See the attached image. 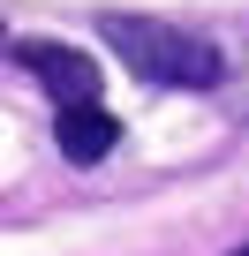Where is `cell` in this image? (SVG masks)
<instances>
[{"mask_svg": "<svg viewBox=\"0 0 249 256\" xmlns=\"http://www.w3.org/2000/svg\"><path fill=\"white\" fill-rule=\"evenodd\" d=\"M98 38L121 53V68H129L136 83H159V90H211L226 76L219 46L196 38V30H174L159 16H106Z\"/></svg>", "mask_w": 249, "mask_h": 256, "instance_id": "obj_1", "label": "cell"}, {"mask_svg": "<svg viewBox=\"0 0 249 256\" xmlns=\"http://www.w3.org/2000/svg\"><path fill=\"white\" fill-rule=\"evenodd\" d=\"M16 60L61 98V113H76V106H98V68H91V53H76V46H53V38H23L16 46Z\"/></svg>", "mask_w": 249, "mask_h": 256, "instance_id": "obj_2", "label": "cell"}, {"mask_svg": "<svg viewBox=\"0 0 249 256\" xmlns=\"http://www.w3.org/2000/svg\"><path fill=\"white\" fill-rule=\"evenodd\" d=\"M234 256H249V248H234Z\"/></svg>", "mask_w": 249, "mask_h": 256, "instance_id": "obj_4", "label": "cell"}, {"mask_svg": "<svg viewBox=\"0 0 249 256\" xmlns=\"http://www.w3.org/2000/svg\"><path fill=\"white\" fill-rule=\"evenodd\" d=\"M53 144H61V158L98 166V158L121 144V120H113L106 106H76V113H61V120H53Z\"/></svg>", "mask_w": 249, "mask_h": 256, "instance_id": "obj_3", "label": "cell"}]
</instances>
